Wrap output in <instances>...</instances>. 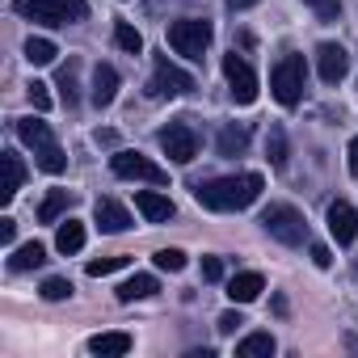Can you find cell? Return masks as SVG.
<instances>
[{
  "instance_id": "cell-1",
  "label": "cell",
  "mask_w": 358,
  "mask_h": 358,
  "mask_svg": "<svg viewBox=\"0 0 358 358\" xmlns=\"http://www.w3.org/2000/svg\"><path fill=\"white\" fill-rule=\"evenodd\" d=\"M262 173H232V177H211L194 186V199L207 211H245L262 199Z\"/></svg>"
},
{
  "instance_id": "cell-2",
  "label": "cell",
  "mask_w": 358,
  "mask_h": 358,
  "mask_svg": "<svg viewBox=\"0 0 358 358\" xmlns=\"http://www.w3.org/2000/svg\"><path fill=\"white\" fill-rule=\"evenodd\" d=\"M17 139L34 152V164L43 169V173H64L68 169V156H64V148L55 143V135H51V127L47 122H38V118H22L17 122Z\"/></svg>"
},
{
  "instance_id": "cell-3",
  "label": "cell",
  "mask_w": 358,
  "mask_h": 358,
  "mask_svg": "<svg viewBox=\"0 0 358 358\" xmlns=\"http://www.w3.org/2000/svg\"><path fill=\"white\" fill-rule=\"evenodd\" d=\"M303 89H308V64H303V55H282V59L274 64V72H270V93H274V101L291 110V106L303 101Z\"/></svg>"
},
{
  "instance_id": "cell-4",
  "label": "cell",
  "mask_w": 358,
  "mask_h": 358,
  "mask_svg": "<svg viewBox=\"0 0 358 358\" xmlns=\"http://www.w3.org/2000/svg\"><path fill=\"white\" fill-rule=\"evenodd\" d=\"M13 9H17L22 17L38 22V26H76V22H85V13H89L85 0H17Z\"/></svg>"
},
{
  "instance_id": "cell-5",
  "label": "cell",
  "mask_w": 358,
  "mask_h": 358,
  "mask_svg": "<svg viewBox=\"0 0 358 358\" xmlns=\"http://www.w3.org/2000/svg\"><path fill=\"white\" fill-rule=\"evenodd\" d=\"M211 38H215V26L207 17H182V22L169 26V47L177 55H186V59H203Z\"/></svg>"
},
{
  "instance_id": "cell-6",
  "label": "cell",
  "mask_w": 358,
  "mask_h": 358,
  "mask_svg": "<svg viewBox=\"0 0 358 358\" xmlns=\"http://www.w3.org/2000/svg\"><path fill=\"white\" fill-rule=\"evenodd\" d=\"M262 228L278 241V245H303L308 241V220L291 207V203H270L266 211H262Z\"/></svg>"
},
{
  "instance_id": "cell-7",
  "label": "cell",
  "mask_w": 358,
  "mask_h": 358,
  "mask_svg": "<svg viewBox=\"0 0 358 358\" xmlns=\"http://www.w3.org/2000/svg\"><path fill=\"white\" fill-rule=\"evenodd\" d=\"M110 169H114V177H127V182H148V186L169 182V169H160L156 160H148L143 152H131V148H118L110 156Z\"/></svg>"
},
{
  "instance_id": "cell-8",
  "label": "cell",
  "mask_w": 358,
  "mask_h": 358,
  "mask_svg": "<svg viewBox=\"0 0 358 358\" xmlns=\"http://www.w3.org/2000/svg\"><path fill=\"white\" fill-rule=\"evenodd\" d=\"M156 143L164 148V156L173 164H190L199 156V135H194L190 122H169V127H160L156 131Z\"/></svg>"
},
{
  "instance_id": "cell-9",
  "label": "cell",
  "mask_w": 358,
  "mask_h": 358,
  "mask_svg": "<svg viewBox=\"0 0 358 358\" xmlns=\"http://www.w3.org/2000/svg\"><path fill=\"white\" fill-rule=\"evenodd\" d=\"M190 89H194V76H190V72H182L177 64H169V55H156L152 80H148V93H152V97H182V93H190Z\"/></svg>"
},
{
  "instance_id": "cell-10",
  "label": "cell",
  "mask_w": 358,
  "mask_h": 358,
  "mask_svg": "<svg viewBox=\"0 0 358 358\" xmlns=\"http://www.w3.org/2000/svg\"><path fill=\"white\" fill-rule=\"evenodd\" d=\"M224 76H228V89H232V101L236 106H253L257 101V76L253 68L245 64V55H224Z\"/></svg>"
},
{
  "instance_id": "cell-11",
  "label": "cell",
  "mask_w": 358,
  "mask_h": 358,
  "mask_svg": "<svg viewBox=\"0 0 358 358\" xmlns=\"http://www.w3.org/2000/svg\"><path fill=\"white\" fill-rule=\"evenodd\" d=\"M316 68H320V80H324V85L345 80V72H350L345 47H341V43H320V47H316Z\"/></svg>"
},
{
  "instance_id": "cell-12",
  "label": "cell",
  "mask_w": 358,
  "mask_h": 358,
  "mask_svg": "<svg viewBox=\"0 0 358 358\" xmlns=\"http://www.w3.org/2000/svg\"><path fill=\"white\" fill-rule=\"evenodd\" d=\"M329 232H333V241L337 245H354L358 241V211L345 203V199H337V203H329Z\"/></svg>"
},
{
  "instance_id": "cell-13",
  "label": "cell",
  "mask_w": 358,
  "mask_h": 358,
  "mask_svg": "<svg viewBox=\"0 0 358 358\" xmlns=\"http://www.w3.org/2000/svg\"><path fill=\"white\" fill-rule=\"evenodd\" d=\"M93 220H97V228L110 232V236H118V232L131 228V211H127L118 199H97V203H93Z\"/></svg>"
},
{
  "instance_id": "cell-14",
  "label": "cell",
  "mask_w": 358,
  "mask_h": 358,
  "mask_svg": "<svg viewBox=\"0 0 358 358\" xmlns=\"http://www.w3.org/2000/svg\"><path fill=\"white\" fill-rule=\"evenodd\" d=\"M135 211H139L148 224H169V220L177 215L173 199H169V194H156V190H139V194H135Z\"/></svg>"
},
{
  "instance_id": "cell-15",
  "label": "cell",
  "mask_w": 358,
  "mask_h": 358,
  "mask_svg": "<svg viewBox=\"0 0 358 358\" xmlns=\"http://www.w3.org/2000/svg\"><path fill=\"white\" fill-rule=\"evenodd\" d=\"M89 97H93L97 110L114 106V97H118V72H114V64H97V68H93V89H89Z\"/></svg>"
},
{
  "instance_id": "cell-16",
  "label": "cell",
  "mask_w": 358,
  "mask_h": 358,
  "mask_svg": "<svg viewBox=\"0 0 358 358\" xmlns=\"http://www.w3.org/2000/svg\"><path fill=\"white\" fill-rule=\"evenodd\" d=\"M262 291H266V278H262L257 270H245V274H236V278L228 282V295H232V303H253Z\"/></svg>"
},
{
  "instance_id": "cell-17",
  "label": "cell",
  "mask_w": 358,
  "mask_h": 358,
  "mask_svg": "<svg viewBox=\"0 0 358 358\" xmlns=\"http://www.w3.org/2000/svg\"><path fill=\"white\" fill-rule=\"evenodd\" d=\"M76 72H80V64H76V59H68V64L59 68V76H55V89H59V101H64L68 110H72V106L80 101V76H76Z\"/></svg>"
},
{
  "instance_id": "cell-18",
  "label": "cell",
  "mask_w": 358,
  "mask_h": 358,
  "mask_svg": "<svg viewBox=\"0 0 358 358\" xmlns=\"http://www.w3.org/2000/svg\"><path fill=\"white\" fill-rule=\"evenodd\" d=\"M127 350H131V333H97V337H89V354L122 358Z\"/></svg>"
},
{
  "instance_id": "cell-19",
  "label": "cell",
  "mask_w": 358,
  "mask_h": 358,
  "mask_svg": "<svg viewBox=\"0 0 358 358\" xmlns=\"http://www.w3.org/2000/svg\"><path fill=\"white\" fill-rule=\"evenodd\" d=\"M22 186H26V164H22V156H17V152H5V190H0V199L13 203Z\"/></svg>"
},
{
  "instance_id": "cell-20",
  "label": "cell",
  "mask_w": 358,
  "mask_h": 358,
  "mask_svg": "<svg viewBox=\"0 0 358 358\" xmlns=\"http://www.w3.org/2000/svg\"><path fill=\"white\" fill-rule=\"evenodd\" d=\"M160 291V282L152 278V274H135V278H127L122 287H118V303H135V299H152Z\"/></svg>"
},
{
  "instance_id": "cell-21",
  "label": "cell",
  "mask_w": 358,
  "mask_h": 358,
  "mask_svg": "<svg viewBox=\"0 0 358 358\" xmlns=\"http://www.w3.org/2000/svg\"><path fill=\"white\" fill-rule=\"evenodd\" d=\"M55 249L68 257V253H80L85 249V224L80 220H68V224H59V232H55Z\"/></svg>"
},
{
  "instance_id": "cell-22",
  "label": "cell",
  "mask_w": 358,
  "mask_h": 358,
  "mask_svg": "<svg viewBox=\"0 0 358 358\" xmlns=\"http://www.w3.org/2000/svg\"><path fill=\"white\" fill-rule=\"evenodd\" d=\"M43 262H47V249H43L38 241H30V245H22V249L9 257V270H13V274H26V270H38Z\"/></svg>"
},
{
  "instance_id": "cell-23",
  "label": "cell",
  "mask_w": 358,
  "mask_h": 358,
  "mask_svg": "<svg viewBox=\"0 0 358 358\" xmlns=\"http://www.w3.org/2000/svg\"><path fill=\"white\" fill-rule=\"evenodd\" d=\"M215 148H220V156H241V152L249 148V131H245V127H236V122H228V127L220 131Z\"/></svg>"
},
{
  "instance_id": "cell-24",
  "label": "cell",
  "mask_w": 358,
  "mask_h": 358,
  "mask_svg": "<svg viewBox=\"0 0 358 358\" xmlns=\"http://www.w3.org/2000/svg\"><path fill=\"white\" fill-rule=\"evenodd\" d=\"M72 203H76V194H72V190H51V194L43 199V207H38V220H43V224H55Z\"/></svg>"
},
{
  "instance_id": "cell-25",
  "label": "cell",
  "mask_w": 358,
  "mask_h": 358,
  "mask_svg": "<svg viewBox=\"0 0 358 358\" xmlns=\"http://www.w3.org/2000/svg\"><path fill=\"white\" fill-rule=\"evenodd\" d=\"M55 55H59V51H55V43H51V38H34V34H30V43H26V59H30L34 68L55 64Z\"/></svg>"
},
{
  "instance_id": "cell-26",
  "label": "cell",
  "mask_w": 358,
  "mask_h": 358,
  "mask_svg": "<svg viewBox=\"0 0 358 358\" xmlns=\"http://www.w3.org/2000/svg\"><path fill=\"white\" fill-rule=\"evenodd\" d=\"M236 354H241V358H262V354L270 358V354H274V337H270V333H249V337L236 345Z\"/></svg>"
},
{
  "instance_id": "cell-27",
  "label": "cell",
  "mask_w": 358,
  "mask_h": 358,
  "mask_svg": "<svg viewBox=\"0 0 358 358\" xmlns=\"http://www.w3.org/2000/svg\"><path fill=\"white\" fill-rule=\"evenodd\" d=\"M114 43H118L127 55H139V51H143V34H139L131 22H114Z\"/></svg>"
},
{
  "instance_id": "cell-28",
  "label": "cell",
  "mask_w": 358,
  "mask_h": 358,
  "mask_svg": "<svg viewBox=\"0 0 358 358\" xmlns=\"http://www.w3.org/2000/svg\"><path fill=\"white\" fill-rule=\"evenodd\" d=\"M266 156H270V164H274V169H287V131H282V127H270Z\"/></svg>"
},
{
  "instance_id": "cell-29",
  "label": "cell",
  "mask_w": 358,
  "mask_h": 358,
  "mask_svg": "<svg viewBox=\"0 0 358 358\" xmlns=\"http://www.w3.org/2000/svg\"><path fill=\"white\" fill-rule=\"evenodd\" d=\"M160 270H169V274H182L186 270V253L182 249H156V257H152Z\"/></svg>"
},
{
  "instance_id": "cell-30",
  "label": "cell",
  "mask_w": 358,
  "mask_h": 358,
  "mask_svg": "<svg viewBox=\"0 0 358 358\" xmlns=\"http://www.w3.org/2000/svg\"><path fill=\"white\" fill-rule=\"evenodd\" d=\"M127 262H131V257H97V262H89V266H85V274H89V278H106V274L122 270Z\"/></svg>"
},
{
  "instance_id": "cell-31",
  "label": "cell",
  "mask_w": 358,
  "mask_h": 358,
  "mask_svg": "<svg viewBox=\"0 0 358 358\" xmlns=\"http://www.w3.org/2000/svg\"><path fill=\"white\" fill-rule=\"evenodd\" d=\"M303 5H308L320 22H337V17H341V0H303Z\"/></svg>"
},
{
  "instance_id": "cell-32",
  "label": "cell",
  "mask_w": 358,
  "mask_h": 358,
  "mask_svg": "<svg viewBox=\"0 0 358 358\" xmlns=\"http://www.w3.org/2000/svg\"><path fill=\"white\" fill-rule=\"evenodd\" d=\"M43 299H51V303L72 299V282H68V278H47V282H43Z\"/></svg>"
},
{
  "instance_id": "cell-33",
  "label": "cell",
  "mask_w": 358,
  "mask_h": 358,
  "mask_svg": "<svg viewBox=\"0 0 358 358\" xmlns=\"http://www.w3.org/2000/svg\"><path fill=\"white\" fill-rule=\"evenodd\" d=\"M26 97H30L34 110H51V93H47L43 80H30V85H26Z\"/></svg>"
},
{
  "instance_id": "cell-34",
  "label": "cell",
  "mask_w": 358,
  "mask_h": 358,
  "mask_svg": "<svg viewBox=\"0 0 358 358\" xmlns=\"http://www.w3.org/2000/svg\"><path fill=\"white\" fill-rule=\"evenodd\" d=\"M241 324H245V316H241V312H224V316H220V320H215V329H220V333H224V337H232V333H236V329H241Z\"/></svg>"
},
{
  "instance_id": "cell-35",
  "label": "cell",
  "mask_w": 358,
  "mask_h": 358,
  "mask_svg": "<svg viewBox=\"0 0 358 358\" xmlns=\"http://www.w3.org/2000/svg\"><path fill=\"white\" fill-rule=\"evenodd\" d=\"M203 278L207 282H220L224 278V262L220 257H203Z\"/></svg>"
},
{
  "instance_id": "cell-36",
  "label": "cell",
  "mask_w": 358,
  "mask_h": 358,
  "mask_svg": "<svg viewBox=\"0 0 358 358\" xmlns=\"http://www.w3.org/2000/svg\"><path fill=\"white\" fill-rule=\"evenodd\" d=\"M312 262H316L320 270H329V266H333V253H329L324 245H312Z\"/></svg>"
},
{
  "instance_id": "cell-37",
  "label": "cell",
  "mask_w": 358,
  "mask_h": 358,
  "mask_svg": "<svg viewBox=\"0 0 358 358\" xmlns=\"http://www.w3.org/2000/svg\"><path fill=\"white\" fill-rule=\"evenodd\" d=\"M13 236H17V224L13 220H0V245H13Z\"/></svg>"
},
{
  "instance_id": "cell-38",
  "label": "cell",
  "mask_w": 358,
  "mask_h": 358,
  "mask_svg": "<svg viewBox=\"0 0 358 358\" xmlns=\"http://www.w3.org/2000/svg\"><path fill=\"white\" fill-rule=\"evenodd\" d=\"M253 5H257V0H228L232 13H245V9H253Z\"/></svg>"
},
{
  "instance_id": "cell-39",
  "label": "cell",
  "mask_w": 358,
  "mask_h": 358,
  "mask_svg": "<svg viewBox=\"0 0 358 358\" xmlns=\"http://www.w3.org/2000/svg\"><path fill=\"white\" fill-rule=\"evenodd\" d=\"M97 143H101V148H114V143H118V135H114V131H97Z\"/></svg>"
},
{
  "instance_id": "cell-40",
  "label": "cell",
  "mask_w": 358,
  "mask_h": 358,
  "mask_svg": "<svg viewBox=\"0 0 358 358\" xmlns=\"http://www.w3.org/2000/svg\"><path fill=\"white\" fill-rule=\"evenodd\" d=\"M350 173H354V177H358V139H354V143H350Z\"/></svg>"
},
{
  "instance_id": "cell-41",
  "label": "cell",
  "mask_w": 358,
  "mask_h": 358,
  "mask_svg": "<svg viewBox=\"0 0 358 358\" xmlns=\"http://www.w3.org/2000/svg\"><path fill=\"white\" fill-rule=\"evenodd\" d=\"M345 345H350V350H358V337H345Z\"/></svg>"
},
{
  "instance_id": "cell-42",
  "label": "cell",
  "mask_w": 358,
  "mask_h": 358,
  "mask_svg": "<svg viewBox=\"0 0 358 358\" xmlns=\"http://www.w3.org/2000/svg\"><path fill=\"white\" fill-rule=\"evenodd\" d=\"M354 274H358V262H354Z\"/></svg>"
}]
</instances>
